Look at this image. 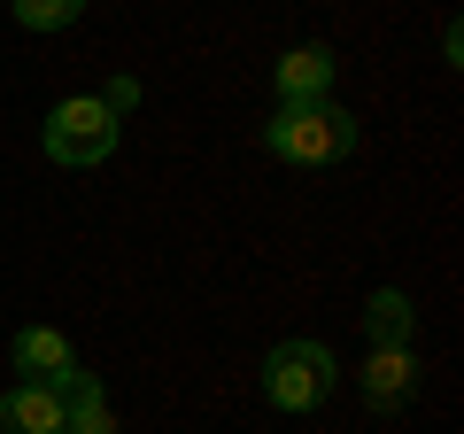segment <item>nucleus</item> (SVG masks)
I'll list each match as a JSON object with an SVG mask.
<instances>
[{"mask_svg":"<svg viewBox=\"0 0 464 434\" xmlns=\"http://www.w3.org/2000/svg\"><path fill=\"white\" fill-rule=\"evenodd\" d=\"M8 365L24 372V380H63L70 365H78V350H70V334H54V326H24L16 341H8Z\"/></svg>","mask_w":464,"mask_h":434,"instance_id":"6e6552de","label":"nucleus"},{"mask_svg":"<svg viewBox=\"0 0 464 434\" xmlns=\"http://www.w3.org/2000/svg\"><path fill=\"white\" fill-rule=\"evenodd\" d=\"M116 140H124V117H116L101 94H70L47 109V124H39V148H47V163L63 171H93L116 155Z\"/></svg>","mask_w":464,"mask_h":434,"instance_id":"f03ea898","label":"nucleus"},{"mask_svg":"<svg viewBox=\"0 0 464 434\" xmlns=\"http://www.w3.org/2000/svg\"><path fill=\"white\" fill-rule=\"evenodd\" d=\"M418 388V350H372L364 372H356V396L372 403V411H402Z\"/></svg>","mask_w":464,"mask_h":434,"instance_id":"20e7f679","label":"nucleus"},{"mask_svg":"<svg viewBox=\"0 0 464 434\" xmlns=\"http://www.w3.org/2000/svg\"><path fill=\"white\" fill-rule=\"evenodd\" d=\"M0 434H63V396L47 380H16L0 396Z\"/></svg>","mask_w":464,"mask_h":434,"instance_id":"0eeeda50","label":"nucleus"},{"mask_svg":"<svg viewBox=\"0 0 464 434\" xmlns=\"http://www.w3.org/2000/svg\"><path fill=\"white\" fill-rule=\"evenodd\" d=\"M101 101H109L116 117H124V109H132V101H140V85H132V78H116V85H109V94H101Z\"/></svg>","mask_w":464,"mask_h":434,"instance_id":"9b49d317","label":"nucleus"},{"mask_svg":"<svg viewBox=\"0 0 464 434\" xmlns=\"http://www.w3.org/2000/svg\"><path fill=\"white\" fill-rule=\"evenodd\" d=\"M333 47H286L279 70H271V85H279V101H333Z\"/></svg>","mask_w":464,"mask_h":434,"instance_id":"423d86ee","label":"nucleus"},{"mask_svg":"<svg viewBox=\"0 0 464 434\" xmlns=\"http://www.w3.org/2000/svg\"><path fill=\"white\" fill-rule=\"evenodd\" d=\"M341 388V357L325 350V341H310V334H295V341H279V350L264 357V396H271V411H317V403Z\"/></svg>","mask_w":464,"mask_h":434,"instance_id":"7ed1b4c3","label":"nucleus"},{"mask_svg":"<svg viewBox=\"0 0 464 434\" xmlns=\"http://www.w3.org/2000/svg\"><path fill=\"white\" fill-rule=\"evenodd\" d=\"M54 396H63V434H116V411H109V396H101V380L85 365H70L54 380Z\"/></svg>","mask_w":464,"mask_h":434,"instance_id":"39448f33","label":"nucleus"},{"mask_svg":"<svg viewBox=\"0 0 464 434\" xmlns=\"http://www.w3.org/2000/svg\"><path fill=\"white\" fill-rule=\"evenodd\" d=\"M8 16H16L24 32H70V24L85 16V0H8Z\"/></svg>","mask_w":464,"mask_h":434,"instance_id":"9d476101","label":"nucleus"},{"mask_svg":"<svg viewBox=\"0 0 464 434\" xmlns=\"http://www.w3.org/2000/svg\"><path fill=\"white\" fill-rule=\"evenodd\" d=\"M356 140H364V124H356V109H341V101H279L271 124H264V148L279 155V163H295V171L348 163Z\"/></svg>","mask_w":464,"mask_h":434,"instance_id":"f257e3e1","label":"nucleus"},{"mask_svg":"<svg viewBox=\"0 0 464 434\" xmlns=\"http://www.w3.org/2000/svg\"><path fill=\"white\" fill-rule=\"evenodd\" d=\"M364 334H372V350H418V311L402 287H380L364 302Z\"/></svg>","mask_w":464,"mask_h":434,"instance_id":"1a4fd4ad","label":"nucleus"}]
</instances>
